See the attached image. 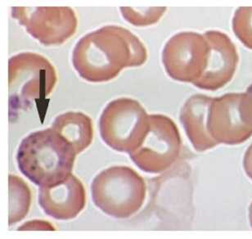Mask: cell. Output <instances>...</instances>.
Instances as JSON below:
<instances>
[{
	"instance_id": "1",
	"label": "cell",
	"mask_w": 252,
	"mask_h": 239,
	"mask_svg": "<svg viewBox=\"0 0 252 239\" xmlns=\"http://www.w3.org/2000/svg\"><path fill=\"white\" fill-rule=\"evenodd\" d=\"M148 52L138 37L125 27L109 25L90 32L75 44L72 64L89 82H107L126 68L143 65Z\"/></svg>"
},
{
	"instance_id": "2",
	"label": "cell",
	"mask_w": 252,
	"mask_h": 239,
	"mask_svg": "<svg viewBox=\"0 0 252 239\" xmlns=\"http://www.w3.org/2000/svg\"><path fill=\"white\" fill-rule=\"evenodd\" d=\"M76 152L53 128L33 132L22 141L17 150L18 168L37 186L49 187L72 174Z\"/></svg>"
},
{
	"instance_id": "3",
	"label": "cell",
	"mask_w": 252,
	"mask_h": 239,
	"mask_svg": "<svg viewBox=\"0 0 252 239\" xmlns=\"http://www.w3.org/2000/svg\"><path fill=\"white\" fill-rule=\"evenodd\" d=\"M147 185L143 177L125 166L100 172L91 184L93 202L102 212L117 219H127L143 206Z\"/></svg>"
},
{
	"instance_id": "4",
	"label": "cell",
	"mask_w": 252,
	"mask_h": 239,
	"mask_svg": "<svg viewBox=\"0 0 252 239\" xmlns=\"http://www.w3.org/2000/svg\"><path fill=\"white\" fill-rule=\"evenodd\" d=\"M8 74L12 113L27 110L36 101L45 100L57 83L54 66L38 53H19L12 57Z\"/></svg>"
},
{
	"instance_id": "5",
	"label": "cell",
	"mask_w": 252,
	"mask_h": 239,
	"mask_svg": "<svg viewBox=\"0 0 252 239\" xmlns=\"http://www.w3.org/2000/svg\"><path fill=\"white\" fill-rule=\"evenodd\" d=\"M149 128V115L137 100L120 98L107 104L99 120L101 138L117 152L130 153Z\"/></svg>"
},
{
	"instance_id": "6",
	"label": "cell",
	"mask_w": 252,
	"mask_h": 239,
	"mask_svg": "<svg viewBox=\"0 0 252 239\" xmlns=\"http://www.w3.org/2000/svg\"><path fill=\"white\" fill-rule=\"evenodd\" d=\"M182 138L175 121L160 114L149 115V128L140 144L129 154L137 167L149 174L171 167L180 157Z\"/></svg>"
},
{
	"instance_id": "7",
	"label": "cell",
	"mask_w": 252,
	"mask_h": 239,
	"mask_svg": "<svg viewBox=\"0 0 252 239\" xmlns=\"http://www.w3.org/2000/svg\"><path fill=\"white\" fill-rule=\"evenodd\" d=\"M207 129L218 144H242L252 136V99L247 93L213 98Z\"/></svg>"
},
{
	"instance_id": "8",
	"label": "cell",
	"mask_w": 252,
	"mask_h": 239,
	"mask_svg": "<svg viewBox=\"0 0 252 239\" xmlns=\"http://www.w3.org/2000/svg\"><path fill=\"white\" fill-rule=\"evenodd\" d=\"M209 57L210 46L204 34L183 32L166 42L162 63L171 79L193 85L206 70Z\"/></svg>"
},
{
	"instance_id": "9",
	"label": "cell",
	"mask_w": 252,
	"mask_h": 239,
	"mask_svg": "<svg viewBox=\"0 0 252 239\" xmlns=\"http://www.w3.org/2000/svg\"><path fill=\"white\" fill-rule=\"evenodd\" d=\"M12 17L46 46L65 43L77 29L76 14L68 7H12Z\"/></svg>"
},
{
	"instance_id": "10",
	"label": "cell",
	"mask_w": 252,
	"mask_h": 239,
	"mask_svg": "<svg viewBox=\"0 0 252 239\" xmlns=\"http://www.w3.org/2000/svg\"><path fill=\"white\" fill-rule=\"evenodd\" d=\"M210 46V57L206 69L193 85L201 90L216 91L233 80L238 68V50L228 35L219 31H208L204 34Z\"/></svg>"
},
{
	"instance_id": "11",
	"label": "cell",
	"mask_w": 252,
	"mask_h": 239,
	"mask_svg": "<svg viewBox=\"0 0 252 239\" xmlns=\"http://www.w3.org/2000/svg\"><path fill=\"white\" fill-rule=\"evenodd\" d=\"M39 203L46 215L59 220L77 217L86 204L82 182L74 174L53 186L40 187Z\"/></svg>"
},
{
	"instance_id": "12",
	"label": "cell",
	"mask_w": 252,
	"mask_h": 239,
	"mask_svg": "<svg viewBox=\"0 0 252 239\" xmlns=\"http://www.w3.org/2000/svg\"><path fill=\"white\" fill-rule=\"evenodd\" d=\"M212 99L206 95H192L185 102L180 111V121L196 152H206L218 145L211 138L207 129L208 111Z\"/></svg>"
},
{
	"instance_id": "13",
	"label": "cell",
	"mask_w": 252,
	"mask_h": 239,
	"mask_svg": "<svg viewBox=\"0 0 252 239\" xmlns=\"http://www.w3.org/2000/svg\"><path fill=\"white\" fill-rule=\"evenodd\" d=\"M51 128L72 145L77 154L90 147L94 138L92 120L83 112L68 111L59 115Z\"/></svg>"
},
{
	"instance_id": "14",
	"label": "cell",
	"mask_w": 252,
	"mask_h": 239,
	"mask_svg": "<svg viewBox=\"0 0 252 239\" xmlns=\"http://www.w3.org/2000/svg\"><path fill=\"white\" fill-rule=\"evenodd\" d=\"M9 225L20 222L27 216L32 204V195L28 184L20 178L10 174Z\"/></svg>"
},
{
	"instance_id": "15",
	"label": "cell",
	"mask_w": 252,
	"mask_h": 239,
	"mask_svg": "<svg viewBox=\"0 0 252 239\" xmlns=\"http://www.w3.org/2000/svg\"><path fill=\"white\" fill-rule=\"evenodd\" d=\"M125 19L136 27L156 24L166 12V7H121Z\"/></svg>"
},
{
	"instance_id": "16",
	"label": "cell",
	"mask_w": 252,
	"mask_h": 239,
	"mask_svg": "<svg viewBox=\"0 0 252 239\" xmlns=\"http://www.w3.org/2000/svg\"><path fill=\"white\" fill-rule=\"evenodd\" d=\"M232 26L241 43L252 49V7H238L233 15Z\"/></svg>"
},
{
	"instance_id": "17",
	"label": "cell",
	"mask_w": 252,
	"mask_h": 239,
	"mask_svg": "<svg viewBox=\"0 0 252 239\" xmlns=\"http://www.w3.org/2000/svg\"><path fill=\"white\" fill-rule=\"evenodd\" d=\"M55 230V228L47 221L42 220H32L25 223L24 225L18 228V230Z\"/></svg>"
},
{
	"instance_id": "18",
	"label": "cell",
	"mask_w": 252,
	"mask_h": 239,
	"mask_svg": "<svg viewBox=\"0 0 252 239\" xmlns=\"http://www.w3.org/2000/svg\"><path fill=\"white\" fill-rule=\"evenodd\" d=\"M243 169L252 180V143L248 147L243 157Z\"/></svg>"
},
{
	"instance_id": "19",
	"label": "cell",
	"mask_w": 252,
	"mask_h": 239,
	"mask_svg": "<svg viewBox=\"0 0 252 239\" xmlns=\"http://www.w3.org/2000/svg\"><path fill=\"white\" fill-rule=\"evenodd\" d=\"M249 221H250L251 227L252 229V203L249 206Z\"/></svg>"
},
{
	"instance_id": "20",
	"label": "cell",
	"mask_w": 252,
	"mask_h": 239,
	"mask_svg": "<svg viewBox=\"0 0 252 239\" xmlns=\"http://www.w3.org/2000/svg\"><path fill=\"white\" fill-rule=\"evenodd\" d=\"M246 93H247L252 99V85H251L248 88V90H247V92Z\"/></svg>"
}]
</instances>
